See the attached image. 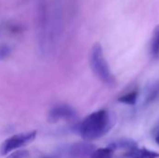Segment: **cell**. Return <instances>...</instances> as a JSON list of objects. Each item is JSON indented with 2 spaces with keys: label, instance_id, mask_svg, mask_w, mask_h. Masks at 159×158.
<instances>
[{
  "label": "cell",
  "instance_id": "3",
  "mask_svg": "<svg viewBox=\"0 0 159 158\" xmlns=\"http://www.w3.org/2000/svg\"><path fill=\"white\" fill-rule=\"evenodd\" d=\"M37 136L36 130H31L26 132H21L15 134L3 142L0 146V155L7 156L12 152H15L31 142H33Z\"/></svg>",
  "mask_w": 159,
  "mask_h": 158
},
{
  "label": "cell",
  "instance_id": "2",
  "mask_svg": "<svg viewBox=\"0 0 159 158\" xmlns=\"http://www.w3.org/2000/svg\"><path fill=\"white\" fill-rule=\"evenodd\" d=\"M89 64L95 75L107 86H115L116 79L104 58L102 47L100 43H95L89 53Z\"/></svg>",
  "mask_w": 159,
  "mask_h": 158
},
{
  "label": "cell",
  "instance_id": "8",
  "mask_svg": "<svg viewBox=\"0 0 159 158\" xmlns=\"http://www.w3.org/2000/svg\"><path fill=\"white\" fill-rule=\"evenodd\" d=\"M115 150L109 145L107 147L96 149L89 158H112L114 156Z\"/></svg>",
  "mask_w": 159,
  "mask_h": 158
},
{
  "label": "cell",
  "instance_id": "9",
  "mask_svg": "<svg viewBox=\"0 0 159 158\" xmlns=\"http://www.w3.org/2000/svg\"><path fill=\"white\" fill-rule=\"evenodd\" d=\"M137 98H138V91L134 90V91L129 92V93L119 97L118 102L128 104V105H134L137 102Z\"/></svg>",
  "mask_w": 159,
  "mask_h": 158
},
{
  "label": "cell",
  "instance_id": "6",
  "mask_svg": "<svg viewBox=\"0 0 159 158\" xmlns=\"http://www.w3.org/2000/svg\"><path fill=\"white\" fill-rule=\"evenodd\" d=\"M125 156L127 158H158L159 153L137 146L129 151H127Z\"/></svg>",
  "mask_w": 159,
  "mask_h": 158
},
{
  "label": "cell",
  "instance_id": "5",
  "mask_svg": "<svg viewBox=\"0 0 159 158\" xmlns=\"http://www.w3.org/2000/svg\"><path fill=\"white\" fill-rule=\"evenodd\" d=\"M75 110L68 104H59L54 106L48 114V121L56 123L61 120L72 121L76 118Z\"/></svg>",
  "mask_w": 159,
  "mask_h": 158
},
{
  "label": "cell",
  "instance_id": "12",
  "mask_svg": "<svg viewBox=\"0 0 159 158\" xmlns=\"http://www.w3.org/2000/svg\"><path fill=\"white\" fill-rule=\"evenodd\" d=\"M155 141L159 145V128L158 129H157V133H156V135H155Z\"/></svg>",
  "mask_w": 159,
  "mask_h": 158
},
{
  "label": "cell",
  "instance_id": "1",
  "mask_svg": "<svg viewBox=\"0 0 159 158\" xmlns=\"http://www.w3.org/2000/svg\"><path fill=\"white\" fill-rule=\"evenodd\" d=\"M111 129V119L106 110H98L88 115L78 126L77 130L86 142L98 140Z\"/></svg>",
  "mask_w": 159,
  "mask_h": 158
},
{
  "label": "cell",
  "instance_id": "13",
  "mask_svg": "<svg viewBox=\"0 0 159 158\" xmlns=\"http://www.w3.org/2000/svg\"><path fill=\"white\" fill-rule=\"evenodd\" d=\"M41 158H59L57 156H46V157H41Z\"/></svg>",
  "mask_w": 159,
  "mask_h": 158
},
{
  "label": "cell",
  "instance_id": "11",
  "mask_svg": "<svg viewBox=\"0 0 159 158\" xmlns=\"http://www.w3.org/2000/svg\"><path fill=\"white\" fill-rule=\"evenodd\" d=\"M29 157V152L27 150H17L15 152H12L9 154V156L7 158H28Z\"/></svg>",
  "mask_w": 159,
  "mask_h": 158
},
{
  "label": "cell",
  "instance_id": "4",
  "mask_svg": "<svg viewBox=\"0 0 159 158\" xmlns=\"http://www.w3.org/2000/svg\"><path fill=\"white\" fill-rule=\"evenodd\" d=\"M95 150L94 144L85 141L63 146L56 156L59 158H89Z\"/></svg>",
  "mask_w": 159,
  "mask_h": 158
},
{
  "label": "cell",
  "instance_id": "10",
  "mask_svg": "<svg viewBox=\"0 0 159 158\" xmlns=\"http://www.w3.org/2000/svg\"><path fill=\"white\" fill-rule=\"evenodd\" d=\"M11 52V48L7 44H1L0 45V61L5 60L8 57V55Z\"/></svg>",
  "mask_w": 159,
  "mask_h": 158
},
{
  "label": "cell",
  "instance_id": "7",
  "mask_svg": "<svg viewBox=\"0 0 159 158\" xmlns=\"http://www.w3.org/2000/svg\"><path fill=\"white\" fill-rule=\"evenodd\" d=\"M150 52L153 58L158 59L159 58V25H157L154 32L153 36L151 40L150 45Z\"/></svg>",
  "mask_w": 159,
  "mask_h": 158
}]
</instances>
